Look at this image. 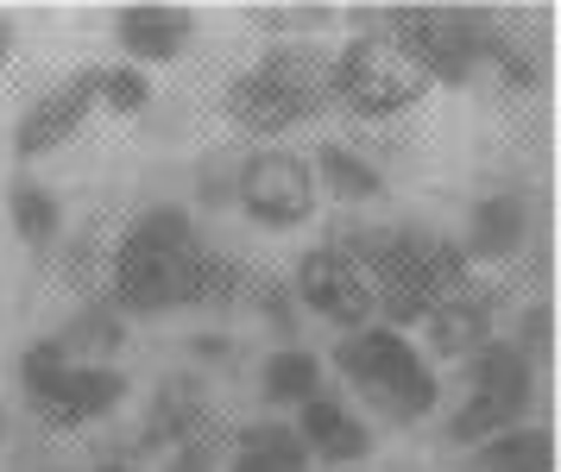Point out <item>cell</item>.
<instances>
[{
	"instance_id": "6da1fadb",
	"label": "cell",
	"mask_w": 561,
	"mask_h": 472,
	"mask_svg": "<svg viewBox=\"0 0 561 472\" xmlns=\"http://www.w3.org/2000/svg\"><path fill=\"white\" fill-rule=\"evenodd\" d=\"M354 38H379L435 89L480 82L492 50L511 38L505 13L492 7H354Z\"/></svg>"
},
{
	"instance_id": "7a4b0ae2",
	"label": "cell",
	"mask_w": 561,
	"mask_h": 472,
	"mask_svg": "<svg viewBox=\"0 0 561 472\" xmlns=\"http://www.w3.org/2000/svg\"><path fill=\"white\" fill-rule=\"evenodd\" d=\"M196 215L183 202H146L121 240H107V272H102V297L127 315V322H158L183 309L190 290V265H196Z\"/></svg>"
},
{
	"instance_id": "3957f363",
	"label": "cell",
	"mask_w": 561,
	"mask_h": 472,
	"mask_svg": "<svg viewBox=\"0 0 561 472\" xmlns=\"http://www.w3.org/2000/svg\"><path fill=\"white\" fill-rule=\"evenodd\" d=\"M221 120L247 139H284L297 126L329 120V45H265L221 89Z\"/></svg>"
},
{
	"instance_id": "277c9868",
	"label": "cell",
	"mask_w": 561,
	"mask_h": 472,
	"mask_svg": "<svg viewBox=\"0 0 561 472\" xmlns=\"http://www.w3.org/2000/svg\"><path fill=\"white\" fill-rule=\"evenodd\" d=\"M347 391H354L366 410H379V423L391 428H410V423H430L435 403H442V378L435 366L423 359V347L398 334L385 322H366L354 334H341L322 359Z\"/></svg>"
},
{
	"instance_id": "5b68a950",
	"label": "cell",
	"mask_w": 561,
	"mask_h": 472,
	"mask_svg": "<svg viewBox=\"0 0 561 472\" xmlns=\"http://www.w3.org/2000/svg\"><path fill=\"white\" fill-rule=\"evenodd\" d=\"M423 95H430V82L398 50H385L379 38H347V45L329 50V114H347L366 133L416 114Z\"/></svg>"
},
{
	"instance_id": "8992f818",
	"label": "cell",
	"mask_w": 561,
	"mask_h": 472,
	"mask_svg": "<svg viewBox=\"0 0 561 472\" xmlns=\"http://www.w3.org/2000/svg\"><path fill=\"white\" fill-rule=\"evenodd\" d=\"M233 208L259 227V233H297V227L316 221V176H309V158L290 146H253L233 171Z\"/></svg>"
},
{
	"instance_id": "52a82bcc",
	"label": "cell",
	"mask_w": 561,
	"mask_h": 472,
	"mask_svg": "<svg viewBox=\"0 0 561 472\" xmlns=\"http://www.w3.org/2000/svg\"><path fill=\"white\" fill-rule=\"evenodd\" d=\"M284 290H290V302H297V315L329 322V327H341V334H354V327L373 322V284H366V272H359L354 258H341L329 240L309 246L304 258L290 265Z\"/></svg>"
},
{
	"instance_id": "ba28073f",
	"label": "cell",
	"mask_w": 561,
	"mask_h": 472,
	"mask_svg": "<svg viewBox=\"0 0 561 472\" xmlns=\"http://www.w3.org/2000/svg\"><path fill=\"white\" fill-rule=\"evenodd\" d=\"M127 372L121 366H64V372L51 378V391L45 398H32L26 410L38 416V428L45 435H82V428H95V423H107L121 403H127Z\"/></svg>"
},
{
	"instance_id": "9c48e42d",
	"label": "cell",
	"mask_w": 561,
	"mask_h": 472,
	"mask_svg": "<svg viewBox=\"0 0 561 472\" xmlns=\"http://www.w3.org/2000/svg\"><path fill=\"white\" fill-rule=\"evenodd\" d=\"M89 114H95V64L77 70V76H64V82H51V89L13 120V158L26 164V158H45V151L70 146L82 126H89Z\"/></svg>"
},
{
	"instance_id": "30bf717a",
	"label": "cell",
	"mask_w": 561,
	"mask_h": 472,
	"mask_svg": "<svg viewBox=\"0 0 561 472\" xmlns=\"http://www.w3.org/2000/svg\"><path fill=\"white\" fill-rule=\"evenodd\" d=\"M530 233H536V215H530V196L524 189H485L467 208V233H460L455 246L480 272V265H517L530 252Z\"/></svg>"
},
{
	"instance_id": "8fae6325",
	"label": "cell",
	"mask_w": 561,
	"mask_h": 472,
	"mask_svg": "<svg viewBox=\"0 0 561 472\" xmlns=\"http://www.w3.org/2000/svg\"><path fill=\"white\" fill-rule=\"evenodd\" d=\"M290 428H297V441L309 448V460L329 467V472L334 467H359V460H373V448H379L373 423L347 403V391H322V398H309L304 410L290 416Z\"/></svg>"
},
{
	"instance_id": "7c38bea8",
	"label": "cell",
	"mask_w": 561,
	"mask_h": 472,
	"mask_svg": "<svg viewBox=\"0 0 561 472\" xmlns=\"http://www.w3.org/2000/svg\"><path fill=\"white\" fill-rule=\"evenodd\" d=\"M203 435H221V416H215V403H208V384L203 378H164L146 403V423H139V453H178L190 441H203Z\"/></svg>"
},
{
	"instance_id": "4fadbf2b",
	"label": "cell",
	"mask_w": 561,
	"mask_h": 472,
	"mask_svg": "<svg viewBox=\"0 0 561 472\" xmlns=\"http://www.w3.org/2000/svg\"><path fill=\"white\" fill-rule=\"evenodd\" d=\"M114 45L133 70H152V64H178L183 50L196 45V13L171 7V0H133L114 13Z\"/></svg>"
},
{
	"instance_id": "5bb4252c",
	"label": "cell",
	"mask_w": 561,
	"mask_h": 472,
	"mask_svg": "<svg viewBox=\"0 0 561 472\" xmlns=\"http://www.w3.org/2000/svg\"><path fill=\"white\" fill-rule=\"evenodd\" d=\"M499 327H505V302L492 297L485 284H473L467 297H448L435 302L430 315H423V334H430V353L423 359H473L485 341H499Z\"/></svg>"
},
{
	"instance_id": "9a60e30c",
	"label": "cell",
	"mask_w": 561,
	"mask_h": 472,
	"mask_svg": "<svg viewBox=\"0 0 561 472\" xmlns=\"http://www.w3.org/2000/svg\"><path fill=\"white\" fill-rule=\"evenodd\" d=\"M304 158L316 176V196H329L334 208H373L391 189V171L359 139H316V151H304Z\"/></svg>"
},
{
	"instance_id": "2e32d148",
	"label": "cell",
	"mask_w": 561,
	"mask_h": 472,
	"mask_svg": "<svg viewBox=\"0 0 561 472\" xmlns=\"http://www.w3.org/2000/svg\"><path fill=\"white\" fill-rule=\"evenodd\" d=\"M322 391H329V366H322L316 347H272L259 359V403H265V416H297Z\"/></svg>"
},
{
	"instance_id": "e0dca14e",
	"label": "cell",
	"mask_w": 561,
	"mask_h": 472,
	"mask_svg": "<svg viewBox=\"0 0 561 472\" xmlns=\"http://www.w3.org/2000/svg\"><path fill=\"white\" fill-rule=\"evenodd\" d=\"M51 341L70 353L77 366H114V353L127 347V315H121L107 297H89V302H77V309L64 315V327H57Z\"/></svg>"
},
{
	"instance_id": "ac0fdd59",
	"label": "cell",
	"mask_w": 561,
	"mask_h": 472,
	"mask_svg": "<svg viewBox=\"0 0 561 472\" xmlns=\"http://www.w3.org/2000/svg\"><path fill=\"white\" fill-rule=\"evenodd\" d=\"M460 378H467V391H480V398L517 403V410L536 403V366L511 347V341H485L473 359H460Z\"/></svg>"
},
{
	"instance_id": "d6986e66",
	"label": "cell",
	"mask_w": 561,
	"mask_h": 472,
	"mask_svg": "<svg viewBox=\"0 0 561 472\" xmlns=\"http://www.w3.org/2000/svg\"><path fill=\"white\" fill-rule=\"evenodd\" d=\"M460 472H556V435L536 423H517L460 453Z\"/></svg>"
},
{
	"instance_id": "ffe728a7",
	"label": "cell",
	"mask_w": 561,
	"mask_h": 472,
	"mask_svg": "<svg viewBox=\"0 0 561 472\" xmlns=\"http://www.w3.org/2000/svg\"><path fill=\"white\" fill-rule=\"evenodd\" d=\"M7 227H13L20 246L51 252L64 240V202H57V189L32 183V176H13L7 183Z\"/></svg>"
},
{
	"instance_id": "44dd1931",
	"label": "cell",
	"mask_w": 561,
	"mask_h": 472,
	"mask_svg": "<svg viewBox=\"0 0 561 472\" xmlns=\"http://www.w3.org/2000/svg\"><path fill=\"white\" fill-rule=\"evenodd\" d=\"M517 423H530V410L480 398V391H460V403L442 416V448L467 453V448H480V441H492V435H505V428H517Z\"/></svg>"
},
{
	"instance_id": "7402d4cb",
	"label": "cell",
	"mask_w": 561,
	"mask_h": 472,
	"mask_svg": "<svg viewBox=\"0 0 561 472\" xmlns=\"http://www.w3.org/2000/svg\"><path fill=\"white\" fill-rule=\"evenodd\" d=\"M228 448L265 460L272 472H316L309 448L297 441V428H290V416H253V423H240V428L228 435Z\"/></svg>"
},
{
	"instance_id": "603a6c76",
	"label": "cell",
	"mask_w": 561,
	"mask_h": 472,
	"mask_svg": "<svg viewBox=\"0 0 561 472\" xmlns=\"http://www.w3.org/2000/svg\"><path fill=\"white\" fill-rule=\"evenodd\" d=\"M152 76L133 70V64H95V107L107 114H121V120H139V114H152Z\"/></svg>"
},
{
	"instance_id": "cb8c5ba5",
	"label": "cell",
	"mask_w": 561,
	"mask_h": 472,
	"mask_svg": "<svg viewBox=\"0 0 561 472\" xmlns=\"http://www.w3.org/2000/svg\"><path fill=\"white\" fill-rule=\"evenodd\" d=\"M247 20H253L272 45H309V38L329 32L341 13H334V7H284L278 0V7H247Z\"/></svg>"
},
{
	"instance_id": "d4e9b609",
	"label": "cell",
	"mask_w": 561,
	"mask_h": 472,
	"mask_svg": "<svg viewBox=\"0 0 561 472\" xmlns=\"http://www.w3.org/2000/svg\"><path fill=\"white\" fill-rule=\"evenodd\" d=\"M64 366H70V353L57 347L51 334H45V341H26V347H20V359H13V378H20V398H45V391H51V378L64 372Z\"/></svg>"
},
{
	"instance_id": "484cf974",
	"label": "cell",
	"mask_w": 561,
	"mask_h": 472,
	"mask_svg": "<svg viewBox=\"0 0 561 472\" xmlns=\"http://www.w3.org/2000/svg\"><path fill=\"white\" fill-rule=\"evenodd\" d=\"M549 334H556V322H549V302H517L511 327H499V341H511V347L524 353L530 366H542V359H549Z\"/></svg>"
},
{
	"instance_id": "4316f807",
	"label": "cell",
	"mask_w": 561,
	"mask_h": 472,
	"mask_svg": "<svg viewBox=\"0 0 561 472\" xmlns=\"http://www.w3.org/2000/svg\"><path fill=\"white\" fill-rule=\"evenodd\" d=\"M233 171H240V158L215 151V158L203 164V176H196V202H203V208H228L233 202Z\"/></svg>"
},
{
	"instance_id": "83f0119b",
	"label": "cell",
	"mask_w": 561,
	"mask_h": 472,
	"mask_svg": "<svg viewBox=\"0 0 561 472\" xmlns=\"http://www.w3.org/2000/svg\"><path fill=\"white\" fill-rule=\"evenodd\" d=\"M190 353H196L203 366H228V359H233V341H228V334H196V341H190Z\"/></svg>"
},
{
	"instance_id": "f1b7e54d",
	"label": "cell",
	"mask_w": 561,
	"mask_h": 472,
	"mask_svg": "<svg viewBox=\"0 0 561 472\" xmlns=\"http://www.w3.org/2000/svg\"><path fill=\"white\" fill-rule=\"evenodd\" d=\"M13 38H20V25H13V13H0V76L13 64Z\"/></svg>"
},
{
	"instance_id": "f546056e",
	"label": "cell",
	"mask_w": 561,
	"mask_h": 472,
	"mask_svg": "<svg viewBox=\"0 0 561 472\" xmlns=\"http://www.w3.org/2000/svg\"><path fill=\"white\" fill-rule=\"evenodd\" d=\"M95 472H146V460H127V453H107V460H95Z\"/></svg>"
},
{
	"instance_id": "4dcf8cb0",
	"label": "cell",
	"mask_w": 561,
	"mask_h": 472,
	"mask_svg": "<svg viewBox=\"0 0 561 472\" xmlns=\"http://www.w3.org/2000/svg\"><path fill=\"white\" fill-rule=\"evenodd\" d=\"M0 448H7V403H0Z\"/></svg>"
}]
</instances>
